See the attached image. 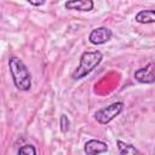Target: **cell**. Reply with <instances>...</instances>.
<instances>
[{
    "mask_svg": "<svg viewBox=\"0 0 155 155\" xmlns=\"http://www.w3.org/2000/svg\"><path fill=\"white\" fill-rule=\"evenodd\" d=\"M134 79L140 84H153L155 81V76L153 73V63H149L147 67L136 70Z\"/></svg>",
    "mask_w": 155,
    "mask_h": 155,
    "instance_id": "obj_6",
    "label": "cell"
},
{
    "mask_svg": "<svg viewBox=\"0 0 155 155\" xmlns=\"http://www.w3.org/2000/svg\"><path fill=\"white\" fill-rule=\"evenodd\" d=\"M18 155H36V149L31 144H24L19 148Z\"/></svg>",
    "mask_w": 155,
    "mask_h": 155,
    "instance_id": "obj_10",
    "label": "cell"
},
{
    "mask_svg": "<svg viewBox=\"0 0 155 155\" xmlns=\"http://www.w3.org/2000/svg\"><path fill=\"white\" fill-rule=\"evenodd\" d=\"M8 69L13 80L15 86L19 91H29L31 87V75L27 65L18 57H10Z\"/></svg>",
    "mask_w": 155,
    "mask_h": 155,
    "instance_id": "obj_1",
    "label": "cell"
},
{
    "mask_svg": "<svg viewBox=\"0 0 155 155\" xmlns=\"http://www.w3.org/2000/svg\"><path fill=\"white\" fill-rule=\"evenodd\" d=\"M107 150H108L107 143L98 139H90L84 145V151L86 153V155H98L105 153Z\"/></svg>",
    "mask_w": 155,
    "mask_h": 155,
    "instance_id": "obj_5",
    "label": "cell"
},
{
    "mask_svg": "<svg viewBox=\"0 0 155 155\" xmlns=\"http://www.w3.org/2000/svg\"><path fill=\"white\" fill-rule=\"evenodd\" d=\"M111 35H113V33L109 28L99 27V28L93 29L90 33L88 40L93 45H103V44H105L107 41H109L111 39Z\"/></svg>",
    "mask_w": 155,
    "mask_h": 155,
    "instance_id": "obj_4",
    "label": "cell"
},
{
    "mask_svg": "<svg viewBox=\"0 0 155 155\" xmlns=\"http://www.w3.org/2000/svg\"><path fill=\"white\" fill-rule=\"evenodd\" d=\"M29 4H31V5H34V6H40V5H44L45 2H44V1H41V2H33V1H29Z\"/></svg>",
    "mask_w": 155,
    "mask_h": 155,
    "instance_id": "obj_12",
    "label": "cell"
},
{
    "mask_svg": "<svg viewBox=\"0 0 155 155\" xmlns=\"http://www.w3.org/2000/svg\"><path fill=\"white\" fill-rule=\"evenodd\" d=\"M65 8L68 10H76V11H91L94 6L92 0H70L64 4Z\"/></svg>",
    "mask_w": 155,
    "mask_h": 155,
    "instance_id": "obj_7",
    "label": "cell"
},
{
    "mask_svg": "<svg viewBox=\"0 0 155 155\" xmlns=\"http://www.w3.org/2000/svg\"><path fill=\"white\" fill-rule=\"evenodd\" d=\"M136 21L138 23H143V24L154 23L155 22V11L154 10H143V11H139L136 15Z\"/></svg>",
    "mask_w": 155,
    "mask_h": 155,
    "instance_id": "obj_9",
    "label": "cell"
},
{
    "mask_svg": "<svg viewBox=\"0 0 155 155\" xmlns=\"http://www.w3.org/2000/svg\"><path fill=\"white\" fill-rule=\"evenodd\" d=\"M116 145H117V149H119L120 155H144L134 145L128 144V143H125L122 140H117L116 142Z\"/></svg>",
    "mask_w": 155,
    "mask_h": 155,
    "instance_id": "obj_8",
    "label": "cell"
},
{
    "mask_svg": "<svg viewBox=\"0 0 155 155\" xmlns=\"http://www.w3.org/2000/svg\"><path fill=\"white\" fill-rule=\"evenodd\" d=\"M103 59V54L99 51H86L80 57V64L71 74L74 80H80L93 71Z\"/></svg>",
    "mask_w": 155,
    "mask_h": 155,
    "instance_id": "obj_2",
    "label": "cell"
},
{
    "mask_svg": "<svg viewBox=\"0 0 155 155\" xmlns=\"http://www.w3.org/2000/svg\"><path fill=\"white\" fill-rule=\"evenodd\" d=\"M59 125H61V130H62V132H63V133L68 132L70 122H69V119L67 117V115H64V114H63V115L61 116V120H59Z\"/></svg>",
    "mask_w": 155,
    "mask_h": 155,
    "instance_id": "obj_11",
    "label": "cell"
},
{
    "mask_svg": "<svg viewBox=\"0 0 155 155\" xmlns=\"http://www.w3.org/2000/svg\"><path fill=\"white\" fill-rule=\"evenodd\" d=\"M124 103L122 102H115L111 103L108 107H104L102 109H99L98 111H96L94 114V119L97 120V122H99L101 125H107L108 122H110L114 117H116L121 110H122Z\"/></svg>",
    "mask_w": 155,
    "mask_h": 155,
    "instance_id": "obj_3",
    "label": "cell"
}]
</instances>
